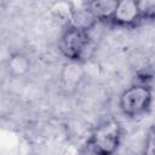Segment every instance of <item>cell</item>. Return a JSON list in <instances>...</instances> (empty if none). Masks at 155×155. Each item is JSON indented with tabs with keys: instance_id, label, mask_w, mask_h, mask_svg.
I'll list each match as a JSON object with an SVG mask.
<instances>
[{
	"instance_id": "1",
	"label": "cell",
	"mask_w": 155,
	"mask_h": 155,
	"mask_svg": "<svg viewBox=\"0 0 155 155\" xmlns=\"http://www.w3.org/2000/svg\"><path fill=\"white\" fill-rule=\"evenodd\" d=\"M153 74L139 71L119 97V109L128 119H139L151 110Z\"/></svg>"
},
{
	"instance_id": "2",
	"label": "cell",
	"mask_w": 155,
	"mask_h": 155,
	"mask_svg": "<svg viewBox=\"0 0 155 155\" xmlns=\"http://www.w3.org/2000/svg\"><path fill=\"white\" fill-rule=\"evenodd\" d=\"M124 133L122 124L119 120H104L92 130L87 139V148L92 155H116Z\"/></svg>"
},
{
	"instance_id": "3",
	"label": "cell",
	"mask_w": 155,
	"mask_h": 155,
	"mask_svg": "<svg viewBox=\"0 0 155 155\" xmlns=\"http://www.w3.org/2000/svg\"><path fill=\"white\" fill-rule=\"evenodd\" d=\"M155 17L154 1L117 0L109 24L120 28H134Z\"/></svg>"
},
{
	"instance_id": "4",
	"label": "cell",
	"mask_w": 155,
	"mask_h": 155,
	"mask_svg": "<svg viewBox=\"0 0 155 155\" xmlns=\"http://www.w3.org/2000/svg\"><path fill=\"white\" fill-rule=\"evenodd\" d=\"M58 51L71 63H79L86 58L87 50L91 46L90 29L68 23L58 39Z\"/></svg>"
},
{
	"instance_id": "5",
	"label": "cell",
	"mask_w": 155,
	"mask_h": 155,
	"mask_svg": "<svg viewBox=\"0 0 155 155\" xmlns=\"http://www.w3.org/2000/svg\"><path fill=\"white\" fill-rule=\"evenodd\" d=\"M117 0H99V1H91L86 2L85 6L88 10V12L93 16V18L97 22H104L108 23L114 8L116 6Z\"/></svg>"
},
{
	"instance_id": "6",
	"label": "cell",
	"mask_w": 155,
	"mask_h": 155,
	"mask_svg": "<svg viewBox=\"0 0 155 155\" xmlns=\"http://www.w3.org/2000/svg\"><path fill=\"white\" fill-rule=\"evenodd\" d=\"M154 127L150 126L145 139H144V147H143V155H154Z\"/></svg>"
}]
</instances>
